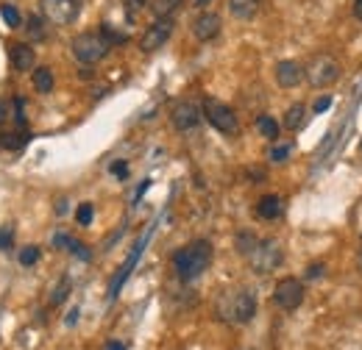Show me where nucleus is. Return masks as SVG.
<instances>
[{
	"instance_id": "36",
	"label": "nucleus",
	"mask_w": 362,
	"mask_h": 350,
	"mask_svg": "<svg viewBox=\"0 0 362 350\" xmlns=\"http://www.w3.org/2000/svg\"><path fill=\"white\" fill-rule=\"evenodd\" d=\"M354 17L362 20V0H354Z\"/></svg>"
},
{
	"instance_id": "3",
	"label": "nucleus",
	"mask_w": 362,
	"mask_h": 350,
	"mask_svg": "<svg viewBox=\"0 0 362 350\" xmlns=\"http://www.w3.org/2000/svg\"><path fill=\"white\" fill-rule=\"evenodd\" d=\"M340 73H343V70H340V61H337L334 56H329V53H317V56H313V59L307 61V67H304L307 81L315 89L332 87V84L340 78Z\"/></svg>"
},
{
	"instance_id": "39",
	"label": "nucleus",
	"mask_w": 362,
	"mask_h": 350,
	"mask_svg": "<svg viewBox=\"0 0 362 350\" xmlns=\"http://www.w3.org/2000/svg\"><path fill=\"white\" fill-rule=\"evenodd\" d=\"M209 3H212V0H195V6H198V8H204V6H209Z\"/></svg>"
},
{
	"instance_id": "30",
	"label": "nucleus",
	"mask_w": 362,
	"mask_h": 350,
	"mask_svg": "<svg viewBox=\"0 0 362 350\" xmlns=\"http://www.w3.org/2000/svg\"><path fill=\"white\" fill-rule=\"evenodd\" d=\"M70 251H73V253H76L78 259H84V262L90 259V251H87V248H84L81 242H70Z\"/></svg>"
},
{
	"instance_id": "33",
	"label": "nucleus",
	"mask_w": 362,
	"mask_h": 350,
	"mask_svg": "<svg viewBox=\"0 0 362 350\" xmlns=\"http://www.w3.org/2000/svg\"><path fill=\"white\" fill-rule=\"evenodd\" d=\"M329 106H332V97H317L315 106H313V109H315V114H320V111H326Z\"/></svg>"
},
{
	"instance_id": "4",
	"label": "nucleus",
	"mask_w": 362,
	"mask_h": 350,
	"mask_svg": "<svg viewBox=\"0 0 362 350\" xmlns=\"http://www.w3.org/2000/svg\"><path fill=\"white\" fill-rule=\"evenodd\" d=\"M245 259H248L251 270L257 275H271L273 270H279L281 262H284V251H281V245L276 239H259L257 248Z\"/></svg>"
},
{
	"instance_id": "14",
	"label": "nucleus",
	"mask_w": 362,
	"mask_h": 350,
	"mask_svg": "<svg viewBox=\"0 0 362 350\" xmlns=\"http://www.w3.org/2000/svg\"><path fill=\"white\" fill-rule=\"evenodd\" d=\"M259 3L262 0H228V11L237 20H251L259 11Z\"/></svg>"
},
{
	"instance_id": "9",
	"label": "nucleus",
	"mask_w": 362,
	"mask_h": 350,
	"mask_svg": "<svg viewBox=\"0 0 362 350\" xmlns=\"http://www.w3.org/2000/svg\"><path fill=\"white\" fill-rule=\"evenodd\" d=\"M40 6H42L45 20L53 25H70L81 11L78 0H40Z\"/></svg>"
},
{
	"instance_id": "31",
	"label": "nucleus",
	"mask_w": 362,
	"mask_h": 350,
	"mask_svg": "<svg viewBox=\"0 0 362 350\" xmlns=\"http://www.w3.org/2000/svg\"><path fill=\"white\" fill-rule=\"evenodd\" d=\"M323 270H326V267H323L320 262L310 264V267H307V278H310V281H313V278H320V275H323Z\"/></svg>"
},
{
	"instance_id": "20",
	"label": "nucleus",
	"mask_w": 362,
	"mask_h": 350,
	"mask_svg": "<svg viewBox=\"0 0 362 350\" xmlns=\"http://www.w3.org/2000/svg\"><path fill=\"white\" fill-rule=\"evenodd\" d=\"M184 0H151V11L156 17H173V11L179 8Z\"/></svg>"
},
{
	"instance_id": "32",
	"label": "nucleus",
	"mask_w": 362,
	"mask_h": 350,
	"mask_svg": "<svg viewBox=\"0 0 362 350\" xmlns=\"http://www.w3.org/2000/svg\"><path fill=\"white\" fill-rule=\"evenodd\" d=\"M112 173L117 175V178H126V175H129V164H126V162H115V164H112Z\"/></svg>"
},
{
	"instance_id": "11",
	"label": "nucleus",
	"mask_w": 362,
	"mask_h": 350,
	"mask_svg": "<svg viewBox=\"0 0 362 350\" xmlns=\"http://www.w3.org/2000/svg\"><path fill=\"white\" fill-rule=\"evenodd\" d=\"M192 34H195L198 42H209V40H215V37L221 34V17H218L215 11H204V14H198L195 23H192Z\"/></svg>"
},
{
	"instance_id": "22",
	"label": "nucleus",
	"mask_w": 362,
	"mask_h": 350,
	"mask_svg": "<svg viewBox=\"0 0 362 350\" xmlns=\"http://www.w3.org/2000/svg\"><path fill=\"white\" fill-rule=\"evenodd\" d=\"M0 17L6 20V25H8V28H20V23H23V20H20V11H17L14 6H8V3H6V6H0Z\"/></svg>"
},
{
	"instance_id": "23",
	"label": "nucleus",
	"mask_w": 362,
	"mask_h": 350,
	"mask_svg": "<svg viewBox=\"0 0 362 350\" xmlns=\"http://www.w3.org/2000/svg\"><path fill=\"white\" fill-rule=\"evenodd\" d=\"M257 242H259V239H257L254 234H240V236H237V253L248 256V253L257 248Z\"/></svg>"
},
{
	"instance_id": "2",
	"label": "nucleus",
	"mask_w": 362,
	"mask_h": 350,
	"mask_svg": "<svg viewBox=\"0 0 362 350\" xmlns=\"http://www.w3.org/2000/svg\"><path fill=\"white\" fill-rule=\"evenodd\" d=\"M215 314H218L223 322H228V325H245V322H251L254 314H257V298H254V292L245 289V286L226 289V292L218 298V303H215Z\"/></svg>"
},
{
	"instance_id": "21",
	"label": "nucleus",
	"mask_w": 362,
	"mask_h": 350,
	"mask_svg": "<svg viewBox=\"0 0 362 350\" xmlns=\"http://www.w3.org/2000/svg\"><path fill=\"white\" fill-rule=\"evenodd\" d=\"M290 153H293V142H279V145H273L271 147V162L281 164V162L290 159Z\"/></svg>"
},
{
	"instance_id": "15",
	"label": "nucleus",
	"mask_w": 362,
	"mask_h": 350,
	"mask_svg": "<svg viewBox=\"0 0 362 350\" xmlns=\"http://www.w3.org/2000/svg\"><path fill=\"white\" fill-rule=\"evenodd\" d=\"M279 215H281V198H279V195H265V198H259V203H257V217L276 219Z\"/></svg>"
},
{
	"instance_id": "5",
	"label": "nucleus",
	"mask_w": 362,
	"mask_h": 350,
	"mask_svg": "<svg viewBox=\"0 0 362 350\" xmlns=\"http://www.w3.org/2000/svg\"><path fill=\"white\" fill-rule=\"evenodd\" d=\"M73 56L81 61V64H95V61H100V59H106V53H109V40L100 34V31H84V34H78L76 40H73Z\"/></svg>"
},
{
	"instance_id": "10",
	"label": "nucleus",
	"mask_w": 362,
	"mask_h": 350,
	"mask_svg": "<svg viewBox=\"0 0 362 350\" xmlns=\"http://www.w3.org/2000/svg\"><path fill=\"white\" fill-rule=\"evenodd\" d=\"M201 117H204V111L192 100H179L173 106V111H170V123H173L176 131H192V128H198Z\"/></svg>"
},
{
	"instance_id": "26",
	"label": "nucleus",
	"mask_w": 362,
	"mask_h": 350,
	"mask_svg": "<svg viewBox=\"0 0 362 350\" xmlns=\"http://www.w3.org/2000/svg\"><path fill=\"white\" fill-rule=\"evenodd\" d=\"M92 217H95V209H92V203H81V206L76 209V219H78V225H90Z\"/></svg>"
},
{
	"instance_id": "16",
	"label": "nucleus",
	"mask_w": 362,
	"mask_h": 350,
	"mask_svg": "<svg viewBox=\"0 0 362 350\" xmlns=\"http://www.w3.org/2000/svg\"><path fill=\"white\" fill-rule=\"evenodd\" d=\"M304 120H307V106L304 103H293L287 109V114H284V128L287 131H298L304 126Z\"/></svg>"
},
{
	"instance_id": "12",
	"label": "nucleus",
	"mask_w": 362,
	"mask_h": 350,
	"mask_svg": "<svg viewBox=\"0 0 362 350\" xmlns=\"http://www.w3.org/2000/svg\"><path fill=\"white\" fill-rule=\"evenodd\" d=\"M301 81H304V67H301L298 61L284 59V61L276 64V84H279V87L293 89V87H298Z\"/></svg>"
},
{
	"instance_id": "25",
	"label": "nucleus",
	"mask_w": 362,
	"mask_h": 350,
	"mask_svg": "<svg viewBox=\"0 0 362 350\" xmlns=\"http://www.w3.org/2000/svg\"><path fill=\"white\" fill-rule=\"evenodd\" d=\"M67 292H70V281L67 278H62L59 281V286L53 289V295H50V306H59L64 298H67Z\"/></svg>"
},
{
	"instance_id": "37",
	"label": "nucleus",
	"mask_w": 362,
	"mask_h": 350,
	"mask_svg": "<svg viewBox=\"0 0 362 350\" xmlns=\"http://www.w3.org/2000/svg\"><path fill=\"white\" fill-rule=\"evenodd\" d=\"M106 350H126V345H123V342H109Z\"/></svg>"
},
{
	"instance_id": "27",
	"label": "nucleus",
	"mask_w": 362,
	"mask_h": 350,
	"mask_svg": "<svg viewBox=\"0 0 362 350\" xmlns=\"http://www.w3.org/2000/svg\"><path fill=\"white\" fill-rule=\"evenodd\" d=\"M28 37L31 40H45V28H42V20L40 17H31L28 20Z\"/></svg>"
},
{
	"instance_id": "18",
	"label": "nucleus",
	"mask_w": 362,
	"mask_h": 350,
	"mask_svg": "<svg viewBox=\"0 0 362 350\" xmlns=\"http://www.w3.org/2000/svg\"><path fill=\"white\" fill-rule=\"evenodd\" d=\"M257 131L262 133L265 139H271V142H276L279 139V131H281V126L273 120V117H268V114H262V117H257Z\"/></svg>"
},
{
	"instance_id": "34",
	"label": "nucleus",
	"mask_w": 362,
	"mask_h": 350,
	"mask_svg": "<svg viewBox=\"0 0 362 350\" xmlns=\"http://www.w3.org/2000/svg\"><path fill=\"white\" fill-rule=\"evenodd\" d=\"M6 117H8V103H6V100H0V126L6 123Z\"/></svg>"
},
{
	"instance_id": "24",
	"label": "nucleus",
	"mask_w": 362,
	"mask_h": 350,
	"mask_svg": "<svg viewBox=\"0 0 362 350\" xmlns=\"http://www.w3.org/2000/svg\"><path fill=\"white\" fill-rule=\"evenodd\" d=\"M40 262V248L37 245H28V248H23L20 251V264L23 267H31V264Z\"/></svg>"
},
{
	"instance_id": "38",
	"label": "nucleus",
	"mask_w": 362,
	"mask_h": 350,
	"mask_svg": "<svg viewBox=\"0 0 362 350\" xmlns=\"http://www.w3.org/2000/svg\"><path fill=\"white\" fill-rule=\"evenodd\" d=\"M76 320H78V308H73V311H70V317H67V325H73Z\"/></svg>"
},
{
	"instance_id": "29",
	"label": "nucleus",
	"mask_w": 362,
	"mask_h": 350,
	"mask_svg": "<svg viewBox=\"0 0 362 350\" xmlns=\"http://www.w3.org/2000/svg\"><path fill=\"white\" fill-rule=\"evenodd\" d=\"M145 6H148V0H123V8H126V14H129L132 20H134V17L142 11V8H145Z\"/></svg>"
},
{
	"instance_id": "13",
	"label": "nucleus",
	"mask_w": 362,
	"mask_h": 350,
	"mask_svg": "<svg viewBox=\"0 0 362 350\" xmlns=\"http://www.w3.org/2000/svg\"><path fill=\"white\" fill-rule=\"evenodd\" d=\"M8 59H11V67L17 70V73H28L31 67H34V47L31 44H23V42H17V44H11L8 47Z\"/></svg>"
},
{
	"instance_id": "6",
	"label": "nucleus",
	"mask_w": 362,
	"mask_h": 350,
	"mask_svg": "<svg viewBox=\"0 0 362 350\" xmlns=\"http://www.w3.org/2000/svg\"><path fill=\"white\" fill-rule=\"evenodd\" d=\"M201 111H204L206 123H209L212 128H218L221 133H226V136L240 133L237 114L228 109L226 103H221V100H215V97H206V100H204V106H201Z\"/></svg>"
},
{
	"instance_id": "19",
	"label": "nucleus",
	"mask_w": 362,
	"mask_h": 350,
	"mask_svg": "<svg viewBox=\"0 0 362 350\" xmlns=\"http://www.w3.org/2000/svg\"><path fill=\"white\" fill-rule=\"evenodd\" d=\"M34 87H37V92H42V95L53 92V73L47 67H37L34 70Z\"/></svg>"
},
{
	"instance_id": "28",
	"label": "nucleus",
	"mask_w": 362,
	"mask_h": 350,
	"mask_svg": "<svg viewBox=\"0 0 362 350\" xmlns=\"http://www.w3.org/2000/svg\"><path fill=\"white\" fill-rule=\"evenodd\" d=\"M100 34H103V37L109 40V44H117V42H126V40H129L126 34H117V31H115V28H112L109 23H103V28H100Z\"/></svg>"
},
{
	"instance_id": "7",
	"label": "nucleus",
	"mask_w": 362,
	"mask_h": 350,
	"mask_svg": "<svg viewBox=\"0 0 362 350\" xmlns=\"http://www.w3.org/2000/svg\"><path fill=\"white\" fill-rule=\"evenodd\" d=\"M173 28H176L173 17H156V23L148 25L145 34L139 37V50L142 53H153V50L165 47V42L173 37Z\"/></svg>"
},
{
	"instance_id": "8",
	"label": "nucleus",
	"mask_w": 362,
	"mask_h": 350,
	"mask_svg": "<svg viewBox=\"0 0 362 350\" xmlns=\"http://www.w3.org/2000/svg\"><path fill=\"white\" fill-rule=\"evenodd\" d=\"M273 303L284 311H296L304 303V284L298 278H281L273 289Z\"/></svg>"
},
{
	"instance_id": "35",
	"label": "nucleus",
	"mask_w": 362,
	"mask_h": 350,
	"mask_svg": "<svg viewBox=\"0 0 362 350\" xmlns=\"http://www.w3.org/2000/svg\"><path fill=\"white\" fill-rule=\"evenodd\" d=\"M8 239H11V231H0V248H6Z\"/></svg>"
},
{
	"instance_id": "17",
	"label": "nucleus",
	"mask_w": 362,
	"mask_h": 350,
	"mask_svg": "<svg viewBox=\"0 0 362 350\" xmlns=\"http://www.w3.org/2000/svg\"><path fill=\"white\" fill-rule=\"evenodd\" d=\"M25 139H28V133L25 131H3L0 133V147L3 150H20L23 145H25Z\"/></svg>"
},
{
	"instance_id": "40",
	"label": "nucleus",
	"mask_w": 362,
	"mask_h": 350,
	"mask_svg": "<svg viewBox=\"0 0 362 350\" xmlns=\"http://www.w3.org/2000/svg\"><path fill=\"white\" fill-rule=\"evenodd\" d=\"M360 267H362V256H360Z\"/></svg>"
},
{
	"instance_id": "1",
	"label": "nucleus",
	"mask_w": 362,
	"mask_h": 350,
	"mask_svg": "<svg viewBox=\"0 0 362 350\" xmlns=\"http://www.w3.org/2000/svg\"><path fill=\"white\" fill-rule=\"evenodd\" d=\"M212 253L215 251H212V242L209 239H195V242L179 248L173 253V270H176V275H179L184 284L201 278L209 270V264H212Z\"/></svg>"
}]
</instances>
